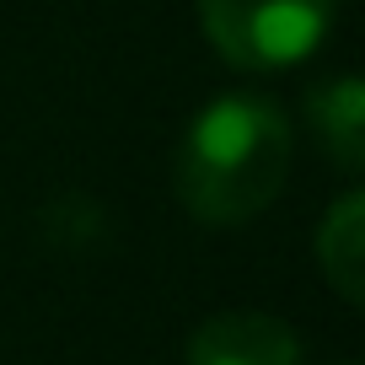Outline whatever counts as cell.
Segmentation results:
<instances>
[{
	"label": "cell",
	"instance_id": "1",
	"mask_svg": "<svg viewBox=\"0 0 365 365\" xmlns=\"http://www.w3.org/2000/svg\"><path fill=\"white\" fill-rule=\"evenodd\" d=\"M290 172V124L269 97L231 91L188 124L178 145V199L205 226H242L279 199Z\"/></svg>",
	"mask_w": 365,
	"mask_h": 365
},
{
	"label": "cell",
	"instance_id": "2",
	"mask_svg": "<svg viewBox=\"0 0 365 365\" xmlns=\"http://www.w3.org/2000/svg\"><path fill=\"white\" fill-rule=\"evenodd\" d=\"M339 0H199V22L226 65L285 70L328 38Z\"/></svg>",
	"mask_w": 365,
	"mask_h": 365
},
{
	"label": "cell",
	"instance_id": "5",
	"mask_svg": "<svg viewBox=\"0 0 365 365\" xmlns=\"http://www.w3.org/2000/svg\"><path fill=\"white\" fill-rule=\"evenodd\" d=\"M317 263L349 307L365 296V194H344L317 226Z\"/></svg>",
	"mask_w": 365,
	"mask_h": 365
},
{
	"label": "cell",
	"instance_id": "4",
	"mask_svg": "<svg viewBox=\"0 0 365 365\" xmlns=\"http://www.w3.org/2000/svg\"><path fill=\"white\" fill-rule=\"evenodd\" d=\"M307 113H312L322 150L333 156V167L360 172L365 167V86H360V76H333L322 86H312Z\"/></svg>",
	"mask_w": 365,
	"mask_h": 365
},
{
	"label": "cell",
	"instance_id": "3",
	"mask_svg": "<svg viewBox=\"0 0 365 365\" xmlns=\"http://www.w3.org/2000/svg\"><path fill=\"white\" fill-rule=\"evenodd\" d=\"M188 365H301V344L269 312H220L188 339Z\"/></svg>",
	"mask_w": 365,
	"mask_h": 365
}]
</instances>
